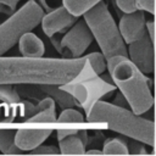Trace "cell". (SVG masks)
<instances>
[{"label": "cell", "mask_w": 156, "mask_h": 156, "mask_svg": "<svg viewBox=\"0 0 156 156\" xmlns=\"http://www.w3.org/2000/svg\"><path fill=\"white\" fill-rule=\"evenodd\" d=\"M87 62L77 58L0 56V84H67L73 82Z\"/></svg>", "instance_id": "1"}, {"label": "cell", "mask_w": 156, "mask_h": 156, "mask_svg": "<svg viewBox=\"0 0 156 156\" xmlns=\"http://www.w3.org/2000/svg\"><path fill=\"white\" fill-rule=\"evenodd\" d=\"M85 113L89 123L105 124L111 130L139 140L151 147L155 146L154 119L144 118L129 108L102 100L95 101Z\"/></svg>", "instance_id": "2"}, {"label": "cell", "mask_w": 156, "mask_h": 156, "mask_svg": "<svg viewBox=\"0 0 156 156\" xmlns=\"http://www.w3.org/2000/svg\"><path fill=\"white\" fill-rule=\"evenodd\" d=\"M106 69L134 113L143 115L154 107L152 83L128 56L115 55L107 58Z\"/></svg>", "instance_id": "3"}, {"label": "cell", "mask_w": 156, "mask_h": 156, "mask_svg": "<svg viewBox=\"0 0 156 156\" xmlns=\"http://www.w3.org/2000/svg\"><path fill=\"white\" fill-rule=\"evenodd\" d=\"M82 16L106 60L115 55L128 56L127 44L104 0L95 4Z\"/></svg>", "instance_id": "4"}, {"label": "cell", "mask_w": 156, "mask_h": 156, "mask_svg": "<svg viewBox=\"0 0 156 156\" xmlns=\"http://www.w3.org/2000/svg\"><path fill=\"white\" fill-rule=\"evenodd\" d=\"M45 11L35 0H28L22 7L4 22L0 23V56L9 51L20 39V37L34 29L41 21Z\"/></svg>", "instance_id": "5"}, {"label": "cell", "mask_w": 156, "mask_h": 156, "mask_svg": "<svg viewBox=\"0 0 156 156\" xmlns=\"http://www.w3.org/2000/svg\"><path fill=\"white\" fill-rule=\"evenodd\" d=\"M60 87L63 90H66L73 98L76 105L83 107L85 112L95 101L113 93L116 89V85L113 83H110L98 76L83 80L61 84Z\"/></svg>", "instance_id": "6"}, {"label": "cell", "mask_w": 156, "mask_h": 156, "mask_svg": "<svg viewBox=\"0 0 156 156\" xmlns=\"http://www.w3.org/2000/svg\"><path fill=\"white\" fill-rule=\"evenodd\" d=\"M93 34L83 18H78L77 22L65 32V35L60 39L58 54L63 58H77L83 55L88 46L93 43Z\"/></svg>", "instance_id": "7"}, {"label": "cell", "mask_w": 156, "mask_h": 156, "mask_svg": "<svg viewBox=\"0 0 156 156\" xmlns=\"http://www.w3.org/2000/svg\"><path fill=\"white\" fill-rule=\"evenodd\" d=\"M154 41L145 33L140 39L128 44V58L144 73L149 74L155 68V52Z\"/></svg>", "instance_id": "8"}, {"label": "cell", "mask_w": 156, "mask_h": 156, "mask_svg": "<svg viewBox=\"0 0 156 156\" xmlns=\"http://www.w3.org/2000/svg\"><path fill=\"white\" fill-rule=\"evenodd\" d=\"M78 18V16H74L68 12L67 9L62 5L52 11L44 13L40 23L44 33L48 37H51L60 33H65L67 29H69L71 26L77 22Z\"/></svg>", "instance_id": "9"}, {"label": "cell", "mask_w": 156, "mask_h": 156, "mask_svg": "<svg viewBox=\"0 0 156 156\" xmlns=\"http://www.w3.org/2000/svg\"><path fill=\"white\" fill-rule=\"evenodd\" d=\"M118 29L126 44H130L140 39L146 33V20L144 11L136 10L124 13L119 20Z\"/></svg>", "instance_id": "10"}, {"label": "cell", "mask_w": 156, "mask_h": 156, "mask_svg": "<svg viewBox=\"0 0 156 156\" xmlns=\"http://www.w3.org/2000/svg\"><path fill=\"white\" fill-rule=\"evenodd\" d=\"M60 154H85L88 133L85 129H58L57 130Z\"/></svg>", "instance_id": "11"}, {"label": "cell", "mask_w": 156, "mask_h": 156, "mask_svg": "<svg viewBox=\"0 0 156 156\" xmlns=\"http://www.w3.org/2000/svg\"><path fill=\"white\" fill-rule=\"evenodd\" d=\"M22 106L23 101L11 84H0V123H11Z\"/></svg>", "instance_id": "12"}, {"label": "cell", "mask_w": 156, "mask_h": 156, "mask_svg": "<svg viewBox=\"0 0 156 156\" xmlns=\"http://www.w3.org/2000/svg\"><path fill=\"white\" fill-rule=\"evenodd\" d=\"M52 133V128H40V129H28L22 128L15 133V144L22 151H30L38 145L43 144Z\"/></svg>", "instance_id": "13"}, {"label": "cell", "mask_w": 156, "mask_h": 156, "mask_svg": "<svg viewBox=\"0 0 156 156\" xmlns=\"http://www.w3.org/2000/svg\"><path fill=\"white\" fill-rule=\"evenodd\" d=\"M56 122L55 101L49 96L34 106L32 115L26 119V123H54Z\"/></svg>", "instance_id": "14"}, {"label": "cell", "mask_w": 156, "mask_h": 156, "mask_svg": "<svg viewBox=\"0 0 156 156\" xmlns=\"http://www.w3.org/2000/svg\"><path fill=\"white\" fill-rule=\"evenodd\" d=\"M17 43H18V50L22 54V56L39 57V56H43L45 52L44 43L39 37L32 33V30L23 33L20 37Z\"/></svg>", "instance_id": "15"}, {"label": "cell", "mask_w": 156, "mask_h": 156, "mask_svg": "<svg viewBox=\"0 0 156 156\" xmlns=\"http://www.w3.org/2000/svg\"><path fill=\"white\" fill-rule=\"evenodd\" d=\"M39 87L45 94H48L61 107L67 108V107H73L76 105L73 98L66 90H63L60 85H57V84H41Z\"/></svg>", "instance_id": "16"}, {"label": "cell", "mask_w": 156, "mask_h": 156, "mask_svg": "<svg viewBox=\"0 0 156 156\" xmlns=\"http://www.w3.org/2000/svg\"><path fill=\"white\" fill-rule=\"evenodd\" d=\"M15 133L13 129H0V151L6 155L21 154L22 150L15 144Z\"/></svg>", "instance_id": "17"}, {"label": "cell", "mask_w": 156, "mask_h": 156, "mask_svg": "<svg viewBox=\"0 0 156 156\" xmlns=\"http://www.w3.org/2000/svg\"><path fill=\"white\" fill-rule=\"evenodd\" d=\"M99 1L101 0H63V6L68 12L79 17Z\"/></svg>", "instance_id": "18"}, {"label": "cell", "mask_w": 156, "mask_h": 156, "mask_svg": "<svg viewBox=\"0 0 156 156\" xmlns=\"http://www.w3.org/2000/svg\"><path fill=\"white\" fill-rule=\"evenodd\" d=\"M102 147H104L102 154H105V155H127V154H129L128 144L121 138H111V139L105 140Z\"/></svg>", "instance_id": "19"}, {"label": "cell", "mask_w": 156, "mask_h": 156, "mask_svg": "<svg viewBox=\"0 0 156 156\" xmlns=\"http://www.w3.org/2000/svg\"><path fill=\"white\" fill-rule=\"evenodd\" d=\"M85 58L88 60V62H89L90 67L93 68V71L95 72V74H98V76L104 74V72L107 68V60L102 52H90V54L85 55Z\"/></svg>", "instance_id": "20"}, {"label": "cell", "mask_w": 156, "mask_h": 156, "mask_svg": "<svg viewBox=\"0 0 156 156\" xmlns=\"http://www.w3.org/2000/svg\"><path fill=\"white\" fill-rule=\"evenodd\" d=\"M83 121H84V116L82 115V112L72 107L65 108L56 118V122L58 123H83Z\"/></svg>", "instance_id": "21"}, {"label": "cell", "mask_w": 156, "mask_h": 156, "mask_svg": "<svg viewBox=\"0 0 156 156\" xmlns=\"http://www.w3.org/2000/svg\"><path fill=\"white\" fill-rule=\"evenodd\" d=\"M117 7L123 12V13H129L133 11L139 10L136 5V0H115Z\"/></svg>", "instance_id": "22"}, {"label": "cell", "mask_w": 156, "mask_h": 156, "mask_svg": "<svg viewBox=\"0 0 156 156\" xmlns=\"http://www.w3.org/2000/svg\"><path fill=\"white\" fill-rule=\"evenodd\" d=\"M29 152L34 154V155H46V154L56 155V154H60V150H58V147H56L54 145H41L40 144L37 147L32 149Z\"/></svg>", "instance_id": "23"}, {"label": "cell", "mask_w": 156, "mask_h": 156, "mask_svg": "<svg viewBox=\"0 0 156 156\" xmlns=\"http://www.w3.org/2000/svg\"><path fill=\"white\" fill-rule=\"evenodd\" d=\"M138 9L141 11H146L151 15L155 13V0H136Z\"/></svg>", "instance_id": "24"}, {"label": "cell", "mask_w": 156, "mask_h": 156, "mask_svg": "<svg viewBox=\"0 0 156 156\" xmlns=\"http://www.w3.org/2000/svg\"><path fill=\"white\" fill-rule=\"evenodd\" d=\"M40 6L43 7L44 11H52L60 6L63 5V0H40Z\"/></svg>", "instance_id": "25"}, {"label": "cell", "mask_w": 156, "mask_h": 156, "mask_svg": "<svg viewBox=\"0 0 156 156\" xmlns=\"http://www.w3.org/2000/svg\"><path fill=\"white\" fill-rule=\"evenodd\" d=\"M13 12H15V9L10 7V6L6 5V4L0 2V23L4 22L5 20H7Z\"/></svg>", "instance_id": "26"}, {"label": "cell", "mask_w": 156, "mask_h": 156, "mask_svg": "<svg viewBox=\"0 0 156 156\" xmlns=\"http://www.w3.org/2000/svg\"><path fill=\"white\" fill-rule=\"evenodd\" d=\"M130 145L134 147V150L129 151V152H133V154H146V150H145V144L139 141V140H135L133 139V141L130 143Z\"/></svg>", "instance_id": "27"}, {"label": "cell", "mask_w": 156, "mask_h": 156, "mask_svg": "<svg viewBox=\"0 0 156 156\" xmlns=\"http://www.w3.org/2000/svg\"><path fill=\"white\" fill-rule=\"evenodd\" d=\"M146 34L149 35L151 41L155 43V21L154 20L146 21Z\"/></svg>", "instance_id": "28"}, {"label": "cell", "mask_w": 156, "mask_h": 156, "mask_svg": "<svg viewBox=\"0 0 156 156\" xmlns=\"http://www.w3.org/2000/svg\"><path fill=\"white\" fill-rule=\"evenodd\" d=\"M112 104H115V105H117V106H121V107H126V108H128V107H129V105H128V102H127L126 98L122 95V93H121V91L116 94L115 100H113V102H112Z\"/></svg>", "instance_id": "29"}, {"label": "cell", "mask_w": 156, "mask_h": 156, "mask_svg": "<svg viewBox=\"0 0 156 156\" xmlns=\"http://www.w3.org/2000/svg\"><path fill=\"white\" fill-rule=\"evenodd\" d=\"M20 1H21V0H0V2L9 5L10 7H12V9H15V10H16V7H17V4H18Z\"/></svg>", "instance_id": "30"}, {"label": "cell", "mask_w": 156, "mask_h": 156, "mask_svg": "<svg viewBox=\"0 0 156 156\" xmlns=\"http://www.w3.org/2000/svg\"><path fill=\"white\" fill-rule=\"evenodd\" d=\"M50 40H51V43L54 44L56 51L58 52V50H60V40H57V39L55 38V35H51V37H50Z\"/></svg>", "instance_id": "31"}, {"label": "cell", "mask_w": 156, "mask_h": 156, "mask_svg": "<svg viewBox=\"0 0 156 156\" xmlns=\"http://www.w3.org/2000/svg\"><path fill=\"white\" fill-rule=\"evenodd\" d=\"M85 152L89 154V155H91V154H94V155H101L102 154V151H100V150H88Z\"/></svg>", "instance_id": "32"}]
</instances>
